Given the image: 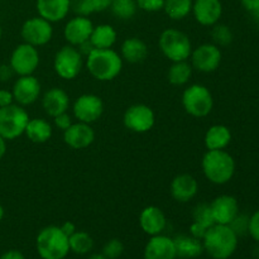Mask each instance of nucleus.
<instances>
[{"mask_svg": "<svg viewBox=\"0 0 259 259\" xmlns=\"http://www.w3.org/2000/svg\"><path fill=\"white\" fill-rule=\"evenodd\" d=\"M123 58L113 48H95L86 56V68L99 81H111L120 75Z\"/></svg>", "mask_w": 259, "mask_h": 259, "instance_id": "f257e3e1", "label": "nucleus"}, {"mask_svg": "<svg viewBox=\"0 0 259 259\" xmlns=\"http://www.w3.org/2000/svg\"><path fill=\"white\" fill-rule=\"evenodd\" d=\"M204 250L214 259H228L238 247V235L230 225L214 224L202 238Z\"/></svg>", "mask_w": 259, "mask_h": 259, "instance_id": "f03ea898", "label": "nucleus"}, {"mask_svg": "<svg viewBox=\"0 0 259 259\" xmlns=\"http://www.w3.org/2000/svg\"><path fill=\"white\" fill-rule=\"evenodd\" d=\"M204 176L214 185H225L235 174V161L225 149L207 151L201 161Z\"/></svg>", "mask_w": 259, "mask_h": 259, "instance_id": "7ed1b4c3", "label": "nucleus"}, {"mask_svg": "<svg viewBox=\"0 0 259 259\" xmlns=\"http://www.w3.org/2000/svg\"><path fill=\"white\" fill-rule=\"evenodd\" d=\"M35 247L42 259H63L70 252L68 237L56 225L43 228L38 233Z\"/></svg>", "mask_w": 259, "mask_h": 259, "instance_id": "20e7f679", "label": "nucleus"}, {"mask_svg": "<svg viewBox=\"0 0 259 259\" xmlns=\"http://www.w3.org/2000/svg\"><path fill=\"white\" fill-rule=\"evenodd\" d=\"M158 46L164 57L171 62L187 61L192 52V43L189 35L175 28H167L161 33Z\"/></svg>", "mask_w": 259, "mask_h": 259, "instance_id": "39448f33", "label": "nucleus"}, {"mask_svg": "<svg viewBox=\"0 0 259 259\" xmlns=\"http://www.w3.org/2000/svg\"><path fill=\"white\" fill-rule=\"evenodd\" d=\"M182 106L189 115L205 118L214 108V98L209 89L201 83H192L182 93Z\"/></svg>", "mask_w": 259, "mask_h": 259, "instance_id": "423d86ee", "label": "nucleus"}, {"mask_svg": "<svg viewBox=\"0 0 259 259\" xmlns=\"http://www.w3.org/2000/svg\"><path fill=\"white\" fill-rule=\"evenodd\" d=\"M29 119V114L24 106L18 104L0 108V137L5 141L19 138L24 134Z\"/></svg>", "mask_w": 259, "mask_h": 259, "instance_id": "0eeeda50", "label": "nucleus"}, {"mask_svg": "<svg viewBox=\"0 0 259 259\" xmlns=\"http://www.w3.org/2000/svg\"><path fill=\"white\" fill-rule=\"evenodd\" d=\"M83 66V56L77 47L67 45L56 52L53 70L63 80H73L80 75Z\"/></svg>", "mask_w": 259, "mask_h": 259, "instance_id": "6e6552de", "label": "nucleus"}, {"mask_svg": "<svg viewBox=\"0 0 259 259\" xmlns=\"http://www.w3.org/2000/svg\"><path fill=\"white\" fill-rule=\"evenodd\" d=\"M39 52L38 48L28 43H20L13 50L10 55L9 65L15 75L27 76L33 75L39 66Z\"/></svg>", "mask_w": 259, "mask_h": 259, "instance_id": "1a4fd4ad", "label": "nucleus"}, {"mask_svg": "<svg viewBox=\"0 0 259 259\" xmlns=\"http://www.w3.org/2000/svg\"><path fill=\"white\" fill-rule=\"evenodd\" d=\"M223 60L220 47L214 43H202L196 48H192L190 63L192 68L202 73H211L219 68Z\"/></svg>", "mask_w": 259, "mask_h": 259, "instance_id": "9d476101", "label": "nucleus"}, {"mask_svg": "<svg viewBox=\"0 0 259 259\" xmlns=\"http://www.w3.org/2000/svg\"><path fill=\"white\" fill-rule=\"evenodd\" d=\"M20 35L23 42L34 47L46 46L53 37L52 23L43 19L42 17H33L25 20L20 28Z\"/></svg>", "mask_w": 259, "mask_h": 259, "instance_id": "9b49d317", "label": "nucleus"}, {"mask_svg": "<svg viewBox=\"0 0 259 259\" xmlns=\"http://www.w3.org/2000/svg\"><path fill=\"white\" fill-rule=\"evenodd\" d=\"M123 123L126 129L134 133H147L154 126L156 114L146 104H133L124 113Z\"/></svg>", "mask_w": 259, "mask_h": 259, "instance_id": "f8f14e48", "label": "nucleus"}, {"mask_svg": "<svg viewBox=\"0 0 259 259\" xmlns=\"http://www.w3.org/2000/svg\"><path fill=\"white\" fill-rule=\"evenodd\" d=\"M72 111L77 121L93 124L104 114V101L95 94H82L73 103Z\"/></svg>", "mask_w": 259, "mask_h": 259, "instance_id": "ddd939ff", "label": "nucleus"}, {"mask_svg": "<svg viewBox=\"0 0 259 259\" xmlns=\"http://www.w3.org/2000/svg\"><path fill=\"white\" fill-rule=\"evenodd\" d=\"M42 91L39 80L33 75L19 76L13 85L12 93L14 101L20 106H28L38 100Z\"/></svg>", "mask_w": 259, "mask_h": 259, "instance_id": "4468645a", "label": "nucleus"}, {"mask_svg": "<svg viewBox=\"0 0 259 259\" xmlns=\"http://www.w3.org/2000/svg\"><path fill=\"white\" fill-rule=\"evenodd\" d=\"M210 210L214 224L230 225L239 215V204L232 195H220L210 202Z\"/></svg>", "mask_w": 259, "mask_h": 259, "instance_id": "2eb2a0df", "label": "nucleus"}, {"mask_svg": "<svg viewBox=\"0 0 259 259\" xmlns=\"http://www.w3.org/2000/svg\"><path fill=\"white\" fill-rule=\"evenodd\" d=\"M93 29L94 24L89 19V17L76 15V17L71 18L66 23L65 28H63V37H65L66 42L68 45L73 46V47H78L83 42L90 39Z\"/></svg>", "mask_w": 259, "mask_h": 259, "instance_id": "dca6fc26", "label": "nucleus"}, {"mask_svg": "<svg viewBox=\"0 0 259 259\" xmlns=\"http://www.w3.org/2000/svg\"><path fill=\"white\" fill-rule=\"evenodd\" d=\"M63 141L72 149L89 148L95 141V131L91 124L82 121L72 123L63 132Z\"/></svg>", "mask_w": 259, "mask_h": 259, "instance_id": "f3484780", "label": "nucleus"}, {"mask_svg": "<svg viewBox=\"0 0 259 259\" xmlns=\"http://www.w3.org/2000/svg\"><path fill=\"white\" fill-rule=\"evenodd\" d=\"M191 13L200 25L212 27L223 15L222 0H194Z\"/></svg>", "mask_w": 259, "mask_h": 259, "instance_id": "a211bd4d", "label": "nucleus"}, {"mask_svg": "<svg viewBox=\"0 0 259 259\" xmlns=\"http://www.w3.org/2000/svg\"><path fill=\"white\" fill-rule=\"evenodd\" d=\"M171 196L177 202H189L194 199L199 192V182L192 175L180 174L172 180L169 185Z\"/></svg>", "mask_w": 259, "mask_h": 259, "instance_id": "6ab92c4d", "label": "nucleus"}, {"mask_svg": "<svg viewBox=\"0 0 259 259\" xmlns=\"http://www.w3.org/2000/svg\"><path fill=\"white\" fill-rule=\"evenodd\" d=\"M176 247L172 238L153 235L144 248V259H176Z\"/></svg>", "mask_w": 259, "mask_h": 259, "instance_id": "aec40b11", "label": "nucleus"}, {"mask_svg": "<svg viewBox=\"0 0 259 259\" xmlns=\"http://www.w3.org/2000/svg\"><path fill=\"white\" fill-rule=\"evenodd\" d=\"M139 225L142 230L151 237L162 234L167 225L166 215L162 211L161 207L149 205L144 207L139 214Z\"/></svg>", "mask_w": 259, "mask_h": 259, "instance_id": "412c9836", "label": "nucleus"}, {"mask_svg": "<svg viewBox=\"0 0 259 259\" xmlns=\"http://www.w3.org/2000/svg\"><path fill=\"white\" fill-rule=\"evenodd\" d=\"M42 108L46 114L52 118L58 114L66 113L70 108V96L63 89L51 88L42 98Z\"/></svg>", "mask_w": 259, "mask_h": 259, "instance_id": "4be33fe9", "label": "nucleus"}, {"mask_svg": "<svg viewBox=\"0 0 259 259\" xmlns=\"http://www.w3.org/2000/svg\"><path fill=\"white\" fill-rule=\"evenodd\" d=\"M70 8L71 0H37L38 15L51 23L65 19Z\"/></svg>", "mask_w": 259, "mask_h": 259, "instance_id": "5701e85b", "label": "nucleus"}, {"mask_svg": "<svg viewBox=\"0 0 259 259\" xmlns=\"http://www.w3.org/2000/svg\"><path fill=\"white\" fill-rule=\"evenodd\" d=\"M148 46L138 37H129L120 46V56L129 63H141L148 57Z\"/></svg>", "mask_w": 259, "mask_h": 259, "instance_id": "b1692460", "label": "nucleus"}, {"mask_svg": "<svg viewBox=\"0 0 259 259\" xmlns=\"http://www.w3.org/2000/svg\"><path fill=\"white\" fill-rule=\"evenodd\" d=\"M232 142V132L227 125L215 124L206 131L204 143L207 151H219L225 149Z\"/></svg>", "mask_w": 259, "mask_h": 259, "instance_id": "393cba45", "label": "nucleus"}, {"mask_svg": "<svg viewBox=\"0 0 259 259\" xmlns=\"http://www.w3.org/2000/svg\"><path fill=\"white\" fill-rule=\"evenodd\" d=\"M175 247H176L177 257L182 259L197 258L204 252L202 240L192 237L191 234H180L174 238Z\"/></svg>", "mask_w": 259, "mask_h": 259, "instance_id": "a878e982", "label": "nucleus"}, {"mask_svg": "<svg viewBox=\"0 0 259 259\" xmlns=\"http://www.w3.org/2000/svg\"><path fill=\"white\" fill-rule=\"evenodd\" d=\"M24 134L27 136V138L29 139L30 142H33V143H46V142H48L52 138V124L42 118L29 119Z\"/></svg>", "mask_w": 259, "mask_h": 259, "instance_id": "bb28decb", "label": "nucleus"}, {"mask_svg": "<svg viewBox=\"0 0 259 259\" xmlns=\"http://www.w3.org/2000/svg\"><path fill=\"white\" fill-rule=\"evenodd\" d=\"M118 39L115 28L110 24L94 25L90 35V42L95 48H113Z\"/></svg>", "mask_w": 259, "mask_h": 259, "instance_id": "cd10ccee", "label": "nucleus"}, {"mask_svg": "<svg viewBox=\"0 0 259 259\" xmlns=\"http://www.w3.org/2000/svg\"><path fill=\"white\" fill-rule=\"evenodd\" d=\"M192 71H194V68H192L189 60L172 62V65L168 68V72H167L168 82L174 86L186 85L191 78Z\"/></svg>", "mask_w": 259, "mask_h": 259, "instance_id": "c85d7f7f", "label": "nucleus"}, {"mask_svg": "<svg viewBox=\"0 0 259 259\" xmlns=\"http://www.w3.org/2000/svg\"><path fill=\"white\" fill-rule=\"evenodd\" d=\"M194 0H164L163 10L174 20H182L191 13Z\"/></svg>", "mask_w": 259, "mask_h": 259, "instance_id": "c756f323", "label": "nucleus"}, {"mask_svg": "<svg viewBox=\"0 0 259 259\" xmlns=\"http://www.w3.org/2000/svg\"><path fill=\"white\" fill-rule=\"evenodd\" d=\"M70 250L76 254H88L94 247V240L91 235L86 232L76 230L71 237H68Z\"/></svg>", "mask_w": 259, "mask_h": 259, "instance_id": "7c9ffc66", "label": "nucleus"}, {"mask_svg": "<svg viewBox=\"0 0 259 259\" xmlns=\"http://www.w3.org/2000/svg\"><path fill=\"white\" fill-rule=\"evenodd\" d=\"M113 0H77L75 4V12L77 15H89L94 13H101L109 9Z\"/></svg>", "mask_w": 259, "mask_h": 259, "instance_id": "2f4dec72", "label": "nucleus"}, {"mask_svg": "<svg viewBox=\"0 0 259 259\" xmlns=\"http://www.w3.org/2000/svg\"><path fill=\"white\" fill-rule=\"evenodd\" d=\"M110 9L116 18L121 20H128L136 15L138 5L136 0H113Z\"/></svg>", "mask_w": 259, "mask_h": 259, "instance_id": "473e14b6", "label": "nucleus"}, {"mask_svg": "<svg viewBox=\"0 0 259 259\" xmlns=\"http://www.w3.org/2000/svg\"><path fill=\"white\" fill-rule=\"evenodd\" d=\"M211 38L212 43L217 45L218 47H227V46H229L233 42L234 35H233L232 29L227 24L217 23L215 25H212Z\"/></svg>", "mask_w": 259, "mask_h": 259, "instance_id": "72a5a7b5", "label": "nucleus"}, {"mask_svg": "<svg viewBox=\"0 0 259 259\" xmlns=\"http://www.w3.org/2000/svg\"><path fill=\"white\" fill-rule=\"evenodd\" d=\"M192 218H194V222L204 225L207 229L214 225V220H212L211 217V210H210V204H206V202L199 204L195 207Z\"/></svg>", "mask_w": 259, "mask_h": 259, "instance_id": "f704fd0d", "label": "nucleus"}, {"mask_svg": "<svg viewBox=\"0 0 259 259\" xmlns=\"http://www.w3.org/2000/svg\"><path fill=\"white\" fill-rule=\"evenodd\" d=\"M124 252V245L121 240L111 239L105 243L103 248V254L108 259H116L120 257Z\"/></svg>", "mask_w": 259, "mask_h": 259, "instance_id": "c9c22d12", "label": "nucleus"}, {"mask_svg": "<svg viewBox=\"0 0 259 259\" xmlns=\"http://www.w3.org/2000/svg\"><path fill=\"white\" fill-rule=\"evenodd\" d=\"M139 9L147 13H156L163 10L164 0H136Z\"/></svg>", "mask_w": 259, "mask_h": 259, "instance_id": "e433bc0d", "label": "nucleus"}, {"mask_svg": "<svg viewBox=\"0 0 259 259\" xmlns=\"http://www.w3.org/2000/svg\"><path fill=\"white\" fill-rule=\"evenodd\" d=\"M248 223H249V219L243 215H238L234 220L230 224V228L235 232V234L239 237V235L244 234L245 232H248Z\"/></svg>", "mask_w": 259, "mask_h": 259, "instance_id": "4c0bfd02", "label": "nucleus"}, {"mask_svg": "<svg viewBox=\"0 0 259 259\" xmlns=\"http://www.w3.org/2000/svg\"><path fill=\"white\" fill-rule=\"evenodd\" d=\"M248 233H249L250 237H252L255 242L259 243V209L249 218Z\"/></svg>", "mask_w": 259, "mask_h": 259, "instance_id": "58836bf2", "label": "nucleus"}, {"mask_svg": "<svg viewBox=\"0 0 259 259\" xmlns=\"http://www.w3.org/2000/svg\"><path fill=\"white\" fill-rule=\"evenodd\" d=\"M53 123H55L56 128L65 132L66 129L72 124V118H71L70 114H67V111H66V113L58 114L57 116H55V118H53Z\"/></svg>", "mask_w": 259, "mask_h": 259, "instance_id": "ea45409f", "label": "nucleus"}, {"mask_svg": "<svg viewBox=\"0 0 259 259\" xmlns=\"http://www.w3.org/2000/svg\"><path fill=\"white\" fill-rule=\"evenodd\" d=\"M14 104V96H13L12 90H5L2 89L0 90V108H4V106H9Z\"/></svg>", "mask_w": 259, "mask_h": 259, "instance_id": "a19ab883", "label": "nucleus"}, {"mask_svg": "<svg viewBox=\"0 0 259 259\" xmlns=\"http://www.w3.org/2000/svg\"><path fill=\"white\" fill-rule=\"evenodd\" d=\"M206 230H207V228H205L204 225L199 224V223H196V222H192L191 227H190V234H191L192 237L197 238V239L202 240V238H204Z\"/></svg>", "mask_w": 259, "mask_h": 259, "instance_id": "79ce46f5", "label": "nucleus"}, {"mask_svg": "<svg viewBox=\"0 0 259 259\" xmlns=\"http://www.w3.org/2000/svg\"><path fill=\"white\" fill-rule=\"evenodd\" d=\"M14 75V71L10 67L9 63L0 65V81H2V82H7V81H9Z\"/></svg>", "mask_w": 259, "mask_h": 259, "instance_id": "37998d69", "label": "nucleus"}, {"mask_svg": "<svg viewBox=\"0 0 259 259\" xmlns=\"http://www.w3.org/2000/svg\"><path fill=\"white\" fill-rule=\"evenodd\" d=\"M0 259H25V258H24V255H23L22 252L12 249V250H8V252H5L4 254L0 257Z\"/></svg>", "mask_w": 259, "mask_h": 259, "instance_id": "c03bdc74", "label": "nucleus"}, {"mask_svg": "<svg viewBox=\"0 0 259 259\" xmlns=\"http://www.w3.org/2000/svg\"><path fill=\"white\" fill-rule=\"evenodd\" d=\"M61 229H62V232L65 233L66 235H67V237H71V235L73 234V233L76 232V225L73 224L72 222H66V223H63L62 225H61Z\"/></svg>", "mask_w": 259, "mask_h": 259, "instance_id": "a18cd8bd", "label": "nucleus"}, {"mask_svg": "<svg viewBox=\"0 0 259 259\" xmlns=\"http://www.w3.org/2000/svg\"><path fill=\"white\" fill-rule=\"evenodd\" d=\"M242 3L245 9L249 10L250 13L257 12L259 9V0H242Z\"/></svg>", "mask_w": 259, "mask_h": 259, "instance_id": "49530a36", "label": "nucleus"}, {"mask_svg": "<svg viewBox=\"0 0 259 259\" xmlns=\"http://www.w3.org/2000/svg\"><path fill=\"white\" fill-rule=\"evenodd\" d=\"M5 153H7V141L0 137V161L5 156Z\"/></svg>", "mask_w": 259, "mask_h": 259, "instance_id": "de8ad7c7", "label": "nucleus"}, {"mask_svg": "<svg viewBox=\"0 0 259 259\" xmlns=\"http://www.w3.org/2000/svg\"><path fill=\"white\" fill-rule=\"evenodd\" d=\"M89 259H108L104 254H93Z\"/></svg>", "mask_w": 259, "mask_h": 259, "instance_id": "09e8293b", "label": "nucleus"}, {"mask_svg": "<svg viewBox=\"0 0 259 259\" xmlns=\"http://www.w3.org/2000/svg\"><path fill=\"white\" fill-rule=\"evenodd\" d=\"M3 218H4V207H3L2 205H0V222H2V220H3Z\"/></svg>", "mask_w": 259, "mask_h": 259, "instance_id": "8fccbe9b", "label": "nucleus"}, {"mask_svg": "<svg viewBox=\"0 0 259 259\" xmlns=\"http://www.w3.org/2000/svg\"><path fill=\"white\" fill-rule=\"evenodd\" d=\"M2 37H3V29H2V25H0V40H2Z\"/></svg>", "mask_w": 259, "mask_h": 259, "instance_id": "3c124183", "label": "nucleus"}]
</instances>
